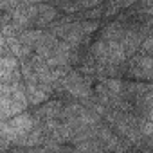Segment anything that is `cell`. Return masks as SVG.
Instances as JSON below:
<instances>
[{"mask_svg":"<svg viewBox=\"0 0 153 153\" xmlns=\"http://www.w3.org/2000/svg\"><path fill=\"white\" fill-rule=\"evenodd\" d=\"M36 126V121L31 114L24 112L9 121H2V126H0V130H2V140L4 142H16L20 140L22 137H25L33 128Z\"/></svg>","mask_w":153,"mask_h":153,"instance_id":"4","label":"cell"},{"mask_svg":"<svg viewBox=\"0 0 153 153\" xmlns=\"http://www.w3.org/2000/svg\"><path fill=\"white\" fill-rule=\"evenodd\" d=\"M101 119H105L106 124L119 137H123L130 146L131 144H140L144 140V137H142V133L139 130L137 115L133 112H119V110H108V108H105Z\"/></svg>","mask_w":153,"mask_h":153,"instance_id":"1","label":"cell"},{"mask_svg":"<svg viewBox=\"0 0 153 153\" xmlns=\"http://www.w3.org/2000/svg\"><path fill=\"white\" fill-rule=\"evenodd\" d=\"M52 6L58 11H65L67 15H81L85 11H90L94 7H99L101 2H96V0H90V2H52Z\"/></svg>","mask_w":153,"mask_h":153,"instance_id":"11","label":"cell"},{"mask_svg":"<svg viewBox=\"0 0 153 153\" xmlns=\"http://www.w3.org/2000/svg\"><path fill=\"white\" fill-rule=\"evenodd\" d=\"M0 79H2V83H20L22 81V67L15 56L0 58Z\"/></svg>","mask_w":153,"mask_h":153,"instance_id":"7","label":"cell"},{"mask_svg":"<svg viewBox=\"0 0 153 153\" xmlns=\"http://www.w3.org/2000/svg\"><path fill=\"white\" fill-rule=\"evenodd\" d=\"M61 110H63V103L61 101H47L42 106L36 108L34 112V121L38 124H49L54 121H61Z\"/></svg>","mask_w":153,"mask_h":153,"instance_id":"8","label":"cell"},{"mask_svg":"<svg viewBox=\"0 0 153 153\" xmlns=\"http://www.w3.org/2000/svg\"><path fill=\"white\" fill-rule=\"evenodd\" d=\"M126 72L135 81L153 83V56L135 54L133 58H130L126 65Z\"/></svg>","mask_w":153,"mask_h":153,"instance_id":"5","label":"cell"},{"mask_svg":"<svg viewBox=\"0 0 153 153\" xmlns=\"http://www.w3.org/2000/svg\"><path fill=\"white\" fill-rule=\"evenodd\" d=\"M59 11L52 6V4H47V2H40L38 6V15H36V20H34V27H51L54 22H58L59 18Z\"/></svg>","mask_w":153,"mask_h":153,"instance_id":"10","label":"cell"},{"mask_svg":"<svg viewBox=\"0 0 153 153\" xmlns=\"http://www.w3.org/2000/svg\"><path fill=\"white\" fill-rule=\"evenodd\" d=\"M133 6V2H110L105 4V16H114V15H121V9H130Z\"/></svg>","mask_w":153,"mask_h":153,"instance_id":"12","label":"cell"},{"mask_svg":"<svg viewBox=\"0 0 153 153\" xmlns=\"http://www.w3.org/2000/svg\"><path fill=\"white\" fill-rule=\"evenodd\" d=\"M24 87H25V94H27L29 103L34 105V106L47 103V101L51 99L52 92H54L52 87L43 85V83H40V81H38V83H27V85L24 83Z\"/></svg>","mask_w":153,"mask_h":153,"instance_id":"9","label":"cell"},{"mask_svg":"<svg viewBox=\"0 0 153 153\" xmlns=\"http://www.w3.org/2000/svg\"><path fill=\"white\" fill-rule=\"evenodd\" d=\"M149 148H151V149H153V140H151V144H149Z\"/></svg>","mask_w":153,"mask_h":153,"instance_id":"13","label":"cell"},{"mask_svg":"<svg viewBox=\"0 0 153 153\" xmlns=\"http://www.w3.org/2000/svg\"><path fill=\"white\" fill-rule=\"evenodd\" d=\"M59 88H61L65 94H68L72 99L79 101L81 105H83V103L88 105V103L94 99V88H92L90 78H87L81 70H74V68H72V70L65 76V78H63Z\"/></svg>","mask_w":153,"mask_h":153,"instance_id":"3","label":"cell"},{"mask_svg":"<svg viewBox=\"0 0 153 153\" xmlns=\"http://www.w3.org/2000/svg\"><path fill=\"white\" fill-rule=\"evenodd\" d=\"M29 105L24 83H2L0 87V117L9 121L25 112Z\"/></svg>","mask_w":153,"mask_h":153,"instance_id":"2","label":"cell"},{"mask_svg":"<svg viewBox=\"0 0 153 153\" xmlns=\"http://www.w3.org/2000/svg\"><path fill=\"white\" fill-rule=\"evenodd\" d=\"M94 131H96V137L101 140V144H103L110 153H128V151H130V144H128L123 137H119L108 124L99 123V124L94 128Z\"/></svg>","mask_w":153,"mask_h":153,"instance_id":"6","label":"cell"}]
</instances>
